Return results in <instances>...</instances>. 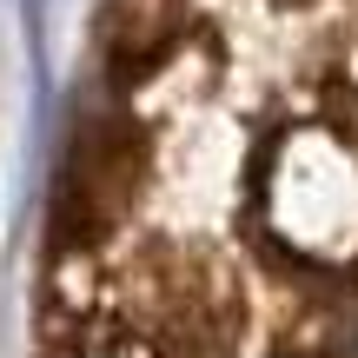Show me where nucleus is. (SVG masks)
I'll return each mask as SVG.
<instances>
[{"label":"nucleus","instance_id":"nucleus-1","mask_svg":"<svg viewBox=\"0 0 358 358\" xmlns=\"http://www.w3.org/2000/svg\"><path fill=\"white\" fill-rule=\"evenodd\" d=\"M272 226L306 259L358 252V146L338 133H299L272 166Z\"/></svg>","mask_w":358,"mask_h":358}]
</instances>
